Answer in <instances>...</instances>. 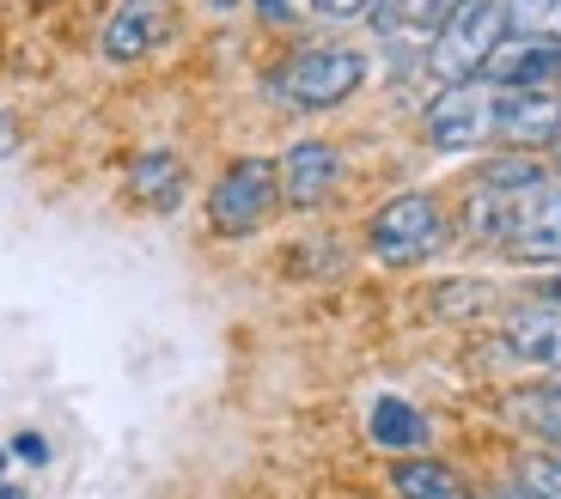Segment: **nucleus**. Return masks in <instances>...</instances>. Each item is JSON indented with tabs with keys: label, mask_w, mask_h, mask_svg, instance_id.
I'll return each mask as SVG.
<instances>
[{
	"label": "nucleus",
	"mask_w": 561,
	"mask_h": 499,
	"mask_svg": "<svg viewBox=\"0 0 561 499\" xmlns=\"http://www.w3.org/2000/svg\"><path fill=\"white\" fill-rule=\"evenodd\" d=\"M427 140L439 153H463V147H556L561 97L470 73V80H451L427 104Z\"/></svg>",
	"instance_id": "obj_1"
},
{
	"label": "nucleus",
	"mask_w": 561,
	"mask_h": 499,
	"mask_svg": "<svg viewBox=\"0 0 561 499\" xmlns=\"http://www.w3.org/2000/svg\"><path fill=\"white\" fill-rule=\"evenodd\" d=\"M451 237V220L427 189H409V195H391L373 220H366V244L385 268H415L427 256H439Z\"/></svg>",
	"instance_id": "obj_2"
},
{
	"label": "nucleus",
	"mask_w": 561,
	"mask_h": 499,
	"mask_svg": "<svg viewBox=\"0 0 561 499\" xmlns=\"http://www.w3.org/2000/svg\"><path fill=\"white\" fill-rule=\"evenodd\" d=\"M506 43V13L501 0H470V7H458V13L439 25L434 49H427V68H434L439 85L451 80H470V73L489 68V56Z\"/></svg>",
	"instance_id": "obj_3"
},
{
	"label": "nucleus",
	"mask_w": 561,
	"mask_h": 499,
	"mask_svg": "<svg viewBox=\"0 0 561 499\" xmlns=\"http://www.w3.org/2000/svg\"><path fill=\"white\" fill-rule=\"evenodd\" d=\"M366 85V56L360 49H299L287 68L275 73V92L299 111H336L342 97Z\"/></svg>",
	"instance_id": "obj_4"
},
{
	"label": "nucleus",
	"mask_w": 561,
	"mask_h": 499,
	"mask_svg": "<svg viewBox=\"0 0 561 499\" xmlns=\"http://www.w3.org/2000/svg\"><path fill=\"white\" fill-rule=\"evenodd\" d=\"M275 201H280V171L268 165V159H239V165L214 183L208 225L220 237H251V232H263V225H268Z\"/></svg>",
	"instance_id": "obj_5"
},
{
	"label": "nucleus",
	"mask_w": 561,
	"mask_h": 499,
	"mask_svg": "<svg viewBox=\"0 0 561 499\" xmlns=\"http://www.w3.org/2000/svg\"><path fill=\"white\" fill-rule=\"evenodd\" d=\"M275 171H280V201H294V208H318V201H330L342 189V153L330 140L287 147V159Z\"/></svg>",
	"instance_id": "obj_6"
},
{
	"label": "nucleus",
	"mask_w": 561,
	"mask_h": 499,
	"mask_svg": "<svg viewBox=\"0 0 561 499\" xmlns=\"http://www.w3.org/2000/svg\"><path fill=\"white\" fill-rule=\"evenodd\" d=\"M501 341L513 360L525 365H556L561 372V299H537V305H519L501 323Z\"/></svg>",
	"instance_id": "obj_7"
},
{
	"label": "nucleus",
	"mask_w": 561,
	"mask_h": 499,
	"mask_svg": "<svg viewBox=\"0 0 561 499\" xmlns=\"http://www.w3.org/2000/svg\"><path fill=\"white\" fill-rule=\"evenodd\" d=\"M171 31H178V19H171L165 0H128L123 13L104 25V56L111 61H140L147 49H159Z\"/></svg>",
	"instance_id": "obj_8"
},
{
	"label": "nucleus",
	"mask_w": 561,
	"mask_h": 499,
	"mask_svg": "<svg viewBox=\"0 0 561 499\" xmlns=\"http://www.w3.org/2000/svg\"><path fill=\"white\" fill-rule=\"evenodd\" d=\"M489 80L501 85H525V92H549L561 80V43H531V37H506L489 56Z\"/></svg>",
	"instance_id": "obj_9"
},
{
	"label": "nucleus",
	"mask_w": 561,
	"mask_h": 499,
	"mask_svg": "<svg viewBox=\"0 0 561 499\" xmlns=\"http://www.w3.org/2000/svg\"><path fill=\"white\" fill-rule=\"evenodd\" d=\"M366 432H373V444H385V451H427V439H434L427 415L409 408L403 396H379V403H373V420H366Z\"/></svg>",
	"instance_id": "obj_10"
},
{
	"label": "nucleus",
	"mask_w": 561,
	"mask_h": 499,
	"mask_svg": "<svg viewBox=\"0 0 561 499\" xmlns=\"http://www.w3.org/2000/svg\"><path fill=\"white\" fill-rule=\"evenodd\" d=\"M391 487L403 499H470V487L446 469V463H427V457H403L391 463Z\"/></svg>",
	"instance_id": "obj_11"
},
{
	"label": "nucleus",
	"mask_w": 561,
	"mask_h": 499,
	"mask_svg": "<svg viewBox=\"0 0 561 499\" xmlns=\"http://www.w3.org/2000/svg\"><path fill=\"white\" fill-rule=\"evenodd\" d=\"M135 195L147 201V208H159V213H171L183 201V165L171 153H147V159H135Z\"/></svg>",
	"instance_id": "obj_12"
},
{
	"label": "nucleus",
	"mask_w": 561,
	"mask_h": 499,
	"mask_svg": "<svg viewBox=\"0 0 561 499\" xmlns=\"http://www.w3.org/2000/svg\"><path fill=\"white\" fill-rule=\"evenodd\" d=\"M506 37H531V43H561V0H501Z\"/></svg>",
	"instance_id": "obj_13"
},
{
	"label": "nucleus",
	"mask_w": 561,
	"mask_h": 499,
	"mask_svg": "<svg viewBox=\"0 0 561 499\" xmlns=\"http://www.w3.org/2000/svg\"><path fill=\"white\" fill-rule=\"evenodd\" d=\"M366 19L379 31H403V25H421V0H366Z\"/></svg>",
	"instance_id": "obj_14"
},
{
	"label": "nucleus",
	"mask_w": 561,
	"mask_h": 499,
	"mask_svg": "<svg viewBox=\"0 0 561 499\" xmlns=\"http://www.w3.org/2000/svg\"><path fill=\"white\" fill-rule=\"evenodd\" d=\"M519 487H525L531 499H561V457H537V463H525Z\"/></svg>",
	"instance_id": "obj_15"
},
{
	"label": "nucleus",
	"mask_w": 561,
	"mask_h": 499,
	"mask_svg": "<svg viewBox=\"0 0 561 499\" xmlns=\"http://www.w3.org/2000/svg\"><path fill=\"white\" fill-rule=\"evenodd\" d=\"M458 7H470V0H421V25H446L451 13H458Z\"/></svg>",
	"instance_id": "obj_16"
},
{
	"label": "nucleus",
	"mask_w": 561,
	"mask_h": 499,
	"mask_svg": "<svg viewBox=\"0 0 561 499\" xmlns=\"http://www.w3.org/2000/svg\"><path fill=\"white\" fill-rule=\"evenodd\" d=\"M323 19H354V13H366V0H311Z\"/></svg>",
	"instance_id": "obj_17"
},
{
	"label": "nucleus",
	"mask_w": 561,
	"mask_h": 499,
	"mask_svg": "<svg viewBox=\"0 0 561 499\" xmlns=\"http://www.w3.org/2000/svg\"><path fill=\"white\" fill-rule=\"evenodd\" d=\"M13 451H19V457H25V463H49V444H43L37 432H25V439L13 444Z\"/></svg>",
	"instance_id": "obj_18"
},
{
	"label": "nucleus",
	"mask_w": 561,
	"mask_h": 499,
	"mask_svg": "<svg viewBox=\"0 0 561 499\" xmlns=\"http://www.w3.org/2000/svg\"><path fill=\"white\" fill-rule=\"evenodd\" d=\"M256 7H263V19H275V25H280V19H294V7H287V0H256Z\"/></svg>",
	"instance_id": "obj_19"
},
{
	"label": "nucleus",
	"mask_w": 561,
	"mask_h": 499,
	"mask_svg": "<svg viewBox=\"0 0 561 499\" xmlns=\"http://www.w3.org/2000/svg\"><path fill=\"white\" fill-rule=\"evenodd\" d=\"M0 499H25V494H19V487H13V481H0Z\"/></svg>",
	"instance_id": "obj_20"
},
{
	"label": "nucleus",
	"mask_w": 561,
	"mask_h": 499,
	"mask_svg": "<svg viewBox=\"0 0 561 499\" xmlns=\"http://www.w3.org/2000/svg\"><path fill=\"white\" fill-rule=\"evenodd\" d=\"M494 499H531V494H525V487H513V494H494Z\"/></svg>",
	"instance_id": "obj_21"
},
{
	"label": "nucleus",
	"mask_w": 561,
	"mask_h": 499,
	"mask_svg": "<svg viewBox=\"0 0 561 499\" xmlns=\"http://www.w3.org/2000/svg\"><path fill=\"white\" fill-rule=\"evenodd\" d=\"M549 403H556V415H561V384H556V390H549Z\"/></svg>",
	"instance_id": "obj_22"
},
{
	"label": "nucleus",
	"mask_w": 561,
	"mask_h": 499,
	"mask_svg": "<svg viewBox=\"0 0 561 499\" xmlns=\"http://www.w3.org/2000/svg\"><path fill=\"white\" fill-rule=\"evenodd\" d=\"M549 159H556V171H561V140H556V147H549Z\"/></svg>",
	"instance_id": "obj_23"
},
{
	"label": "nucleus",
	"mask_w": 561,
	"mask_h": 499,
	"mask_svg": "<svg viewBox=\"0 0 561 499\" xmlns=\"http://www.w3.org/2000/svg\"><path fill=\"white\" fill-rule=\"evenodd\" d=\"M208 7H239V0H208Z\"/></svg>",
	"instance_id": "obj_24"
},
{
	"label": "nucleus",
	"mask_w": 561,
	"mask_h": 499,
	"mask_svg": "<svg viewBox=\"0 0 561 499\" xmlns=\"http://www.w3.org/2000/svg\"><path fill=\"white\" fill-rule=\"evenodd\" d=\"M549 432H556V444H561V427H549Z\"/></svg>",
	"instance_id": "obj_25"
},
{
	"label": "nucleus",
	"mask_w": 561,
	"mask_h": 499,
	"mask_svg": "<svg viewBox=\"0 0 561 499\" xmlns=\"http://www.w3.org/2000/svg\"><path fill=\"white\" fill-rule=\"evenodd\" d=\"M0 475H7V457H0Z\"/></svg>",
	"instance_id": "obj_26"
}]
</instances>
